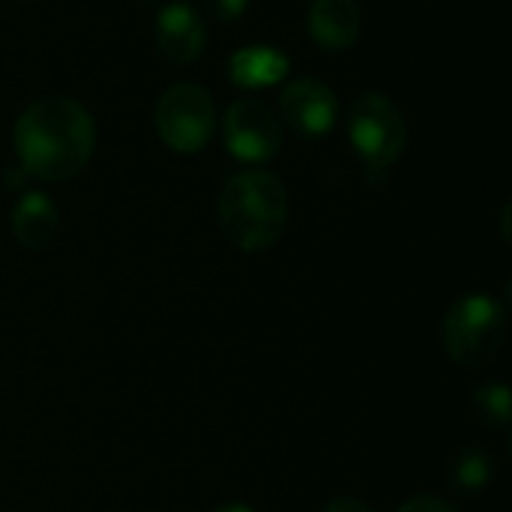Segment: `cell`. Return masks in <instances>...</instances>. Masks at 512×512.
Masks as SVG:
<instances>
[{"label":"cell","instance_id":"6da1fadb","mask_svg":"<svg viewBox=\"0 0 512 512\" xmlns=\"http://www.w3.org/2000/svg\"><path fill=\"white\" fill-rule=\"evenodd\" d=\"M18 165L27 177L60 183L75 177L93 156L96 126L90 111L69 96H42L15 120Z\"/></svg>","mask_w":512,"mask_h":512},{"label":"cell","instance_id":"7a4b0ae2","mask_svg":"<svg viewBox=\"0 0 512 512\" xmlns=\"http://www.w3.org/2000/svg\"><path fill=\"white\" fill-rule=\"evenodd\" d=\"M288 189L264 168L234 174L219 192V225L228 243L240 252L270 249L288 225Z\"/></svg>","mask_w":512,"mask_h":512},{"label":"cell","instance_id":"3957f363","mask_svg":"<svg viewBox=\"0 0 512 512\" xmlns=\"http://www.w3.org/2000/svg\"><path fill=\"white\" fill-rule=\"evenodd\" d=\"M348 138L372 183H384L408 144V123L399 105L378 93H360L348 108Z\"/></svg>","mask_w":512,"mask_h":512},{"label":"cell","instance_id":"277c9868","mask_svg":"<svg viewBox=\"0 0 512 512\" xmlns=\"http://www.w3.org/2000/svg\"><path fill=\"white\" fill-rule=\"evenodd\" d=\"M507 336V312L489 294H465L459 297L444 321L441 339L453 363L465 369H480L495 360Z\"/></svg>","mask_w":512,"mask_h":512},{"label":"cell","instance_id":"5b68a950","mask_svg":"<svg viewBox=\"0 0 512 512\" xmlns=\"http://www.w3.org/2000/svg\"><path fill=\"white\" fill-rule=\"evenodd\" d=\"M153 123L165 147L174 153H198L216 129V105L210 90L192 81L171 84L156 99Z\"/></svg>","mask_w":512,"mask_h":512},{"label":"cell","instance_id":"8992f818","mask_svg":"<svg viewBox=\"0 0 512 512\" xmlns=\"http://www.w3.org/2000/svg\"><path fill=\"white\" fill-rule=\"evenodd\" d=\"M225 147L246 165H264L282 150V126L258 99H237L225 114Z\"/></svg>","mask_w":512,"mask_h":512},{"label":"cell","instance_id":"52a82bcc","mask_svg":"<svg viewBox=\"0 0 512 512\" xmlns=\"http://www.w3.org/2000/svg\"><path fill=\"white\" fill-rule=\"evenodd\" d=\"M282 117L297 135L321 138L339 120V99L330 84L318 78H300L282 93Z\"/></svg>","mask_w":512,"mask_h":512},{"label":"cell","instance_id":"ba28073f","mask_svg":"<svg viewBox=\"0 0 512 512\" xmlns=\"http://www.w3.org/2000/svg\"><path fill=\"white\" fill-rule=\"evenodd\" d=\"M204 24L189 3H168L156 18V48L168 63H195L204 51Z\"/></svg>","mask_w":512,"mask_h":512},{"label":"cell","instance_id":"9c48e42d","mask_svg":"<svg viewBox=\"0 0 512 512\" xmlns=\"http://www.w3.org/2000/svg\"><path fill=\"white\" fill-rule=\"evenodd\" d=\"M363 30L360 0H312L309 3V33L315 45L327 51H348Z\"/></svg>","mask_w":512,"mask_h":512},{"label":"cell","instance_id":"30bf717a","mask_svg":"<svg viewBox=\"0 0 512 512\" xmlns=\"http://www.w3.org/2000/svg\"><path fill=\"white\" fill-rule=\"evenodd\" d=\"M291 69V60L276 45H246L231 54L228 75L240 90H264L279 84Z\"/></svg>","mask_w":512,"mask_h":512},{"label":"cell","instance_id":"8fae6325","mask_svg":"<svg viewBox=\"0 0 512 512\" xmlns=\"http://www.w3.org/2000/svg\"><path fill=\"white\" fill-rule=\"evenodd\" d=\"M60 216L45 192H27L12 210V234L24 249H45L57 234Z\"/></svg>","mask_w":512,"mask_h":512},{"label":"cell","instance_id":"7c38bea8","mask_svg":"<svg viewBox=\"0 0 512 512\" xmlns=\"http://www.w3.org/2000/svg\"><path fill=\"white\" fill-rule=\"evenodd\" d=\"M495 477V456L483 447H465L450 465V486L456 495L474 498Z\"/></svg>","mask_w":512,"mask_h":512},{"label":"cell","instance_id":"4fadbf2b","mask_svg":"<svg viewBox=\"0 0 512 512\" xmlns=\"http://www.w3.org/2000/svg\"><path fill=\"white\" fill-rule=\"evenodd\" d=\"M474 414L480 417L483 426L489 429H507L512 423V402L510 387L495 381V384H483L474 393Z\"/></svg>","mask_w":512,"mask_h":512},{"label":"cell","instance_id":"5bb4252c","mask_svg":"<svg viewBox=\"0 0 512 512\" xmlns=\"http://www.w3.org/2000/svg\"><path fill=\"white\" fill-rule=\"evenodd\" d=\"M201 6H204L216 21H237V18L246 12L249 0H201Z\"/></svg>","mask_w":512,"mask_h":512},{"label":"cell","instance_id":"9a60e30c","mask_svg":"<svg viewBox=\"0 0 512 512\" xmlns=\"http://www.w3.org/2000/svg\"><path fill=\"white\" fill-rule=\"evenodd\" d=\"M399 512H456L447 501L435 498V495H417L411 501H405Z\"/></svg>","mask_w":512,"mask_h":512},{"label":"cell","instance_id":"2e32d148","mask_svg":"<svg viewBox=\"0 0 512 512\" xmlns=\"http://www.w3.org/2000/svg\"><path fill=\"white\" fill-rule=\"evenodd\" d=\"M321 512H372L366 504H360V501H354V498H336V501H330L327 507Z\"/></svg>","mask_w":512,"mask_h":512},{"label":"cell","instance_id":"e0dca14e","mask_svg":"<svg viewBox=\"0 0 512 512\" xmlns=\"http://www.w3.org/2000/svg\"><path fill=\"white\" fill-rule=\"evenodd\" d=\"M213 512H255L252 507H246V504H222V507H216Z\"/></svg>","mask_w":512,"mask_h":512},{"label":"cell","instance_id":"ac0fdd59","mask_svg":"<svg viewBox=\"0 0 512 512\" xmlns=\"http://www.w3.org/2000/svg\"><path fill=\"white\" fill-rule=\"evenodd\" d=\"M24 3H30V0H24Z\"/></svg>","mask_w":512,"mask_h":512}]
</instances>
